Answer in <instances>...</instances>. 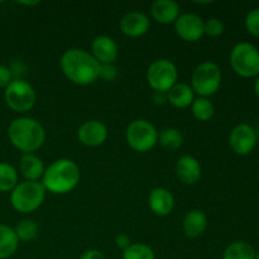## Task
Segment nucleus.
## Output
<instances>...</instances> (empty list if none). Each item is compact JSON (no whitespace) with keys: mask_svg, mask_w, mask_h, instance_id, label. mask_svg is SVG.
<instances>
[{"mask_svg":"<svg viewBox=\"0 0 259 259\" xmlns=\"http://www.w3.org/2000/svg\"><path fill=\"white\" fill-rule=\"evenodd\" d=\"M63 75L80 86H88L99 78L100 63L91 53L81 48H70L62 55L60 61Z\"/></svg>","mask_w":259,"mask_h":259,"instance_id":"f257e3e1","label":"nucleus"},{"mask_svg":"<svg viewBox=\"0 0 259 259\" xmlns=\"http://www.w3.org/2000/svg\"><path fill=\"white\" fill-rule=\"evenodd\" d=\"M80 182V168L72 159L60 158L52 162L42 177L46 191L55 195H65L72 191Z\"/></svg>","mask_w":259,"mask_h":259,"instance_id":"f03ea898","label":"nucleus"},{"mask_svg":"<svg viewBox=\"0 0 259 259\" xmlns=\"http://www.w3.org/2000/svg\"><path fill=\"white\" fill-rule=\"evenodd\" d=\"M10 143L23 153H33L43 146L46 132L42 124L29 116L17 118L8 126Z\"/></svg>","mask_w":259,"mask_h":259,"instance_id":"7ed1b4c3","label":"nucleus"},{"mask_svg":"<svg viewBox=\"0 0 259 259\" xmlns=\"http://www.w3.org/2000/svg\"><path fill=\"white\" fill-rule=\"evenodd\" d=\"M46 189L42 182H19L10 192V204L18 212H33L43 204L46 199Z\"/></svg>","mask_w":259,"mask_h":259,"instance_id":"20e7f679","label":"nucleus"},{"mask_svg":"<svg viewBox=\"0 0 259 259\" xmlns=\"http://www.w3.org/2000/svg\"><path fill=\"white\" fill-rule=\"evenodd\" d=\"M222 85V70L212 61L201 62L191 77V89L200 98H209L218 93Z\"/></svg>","mask_w":259,"mask_h":259,"instance_id":"39448f33","label":"nucleus"},{"mask_svg":"<svg viewBox=\"0 0 259 259\" xmlns=\"http://www.w3.org/2000/svg\"><path fill=\"white\" fill-rule=\"evenodd\" d=\"M230 66L242 77H255L259 75V50L252 43H238L230 52Z\"/></svg>","mask_w":259,"mask_h":259,"instance_id":"423d86ee","label":"nucleus"},{"mask_svg":"<svg viewBox=\"0 0 259 259\" xmlns=\"http://www.w3.org/2000/svg\"><path fill=\"white\" fill-rule=\"evenodd\" d=\"M125 138L129 147L139 153L149 152L158 143V131L146 119H137L128 125Z\"/></svg>","mask_w":259,"mask_h":259,"instance_id":"0eeeda50","label":"nucleus"},{"mask_svg":"<svg viewBox=\"0 0 259 259\" xmlns=\"http://www.w3.org/2000/svg\"><path fill=\"white\" fill-rule=\"evenodd\" d=\"M148 85L156 93H166L179 82V70L172 61L161 58L151 63L147 70Z\"/></svg>","mask_w":259,"mask_h":259,"instance_id":"6e6552de","label":"nucleus"},{"mask_svg":"<svg viewBox=\"0 0 259 259\" xmlns=\"http://www.w3.org/2000/svg\"><path fill=\"white\" fill-rule=\"evenodd\" d=\"M4 98L7 105L15 113H25L34 106L35 91L33 86L22 78H14L5 89Z\"/></svg>","mask_w":259,"mask_h":259,"instance_id":"1a4fd4ad","label":"nucleus"},{"mask_svg":"<svg viewBox=\"0 0 259 259\" xmlns=\"http://www.w3.org/2000/svg\"><path fill=\"white\" fill-rule=\"evenodd\" d=\"M257 141L258 138L257 134H255V129L250 126L249 124H239V125L234 126L233 131L230 132V148L240 156L249 154L255 148Z\"/></svg>","mask_w":259,"mask_h":259,"instance_id":"9d476101","label":"nucleus"},{"mask_svg":"<svg viewBox=\"0 0 259 259\" xmlns=\"http://www.w3.org/2000/svg\"><path fill=\"white\" fill-rule=\"evenodd\" d=\"M175 30L182 40L197 42L204 35V20L194 13L180 14L175 22Z\"/></svg>","mask_w":259,"mask_h":259,"instance_id":"9b49d317","label":"nucleus"},{"mask_svg":"<svg viewBox=\"0 0 259 259\" xmlns=\"http://www.w3.org/2000/svg\"><path fill=\"white\" fill-rule=\"evenodd\" d=\"M108 128L103 121L89 120L85 121L77 131V138L83 146L99 147L108 139Z\"/></svg>","mask_w":259,"mask_h":259,"instance_id":"f8f14e48","label":"nucleus"},{"mask_svg":"<svg viewBox=\"0 0 259 259\" xmlns=\"http://www.w3.org/2000/svg\"><path fill=\"white\" fill-rule=\"evenodd\" d=\"M91 55L100 65H113L119 55L118 45L109 35H98L91 43Z\"/></svg>","mask_w":259,"mask_h":259,"instance_id":"ddd939ff","label":"nucleus"},{"mask_svg":"<svg viewBox=\"0 0 259 259\" xmlns=\"http://www.w3.org/2000/svg\"><path fill=\"white\" fill-rule=\"evenodd\" d=\"M123 34L131 38H138L146 34L151 28V20L142 12H129L119 22Z\"/></svg>","mask_w":259,"mask_h":259,"instance_id":"4468645a","label":"nucleus"},{"mask_svg":"<svg viewBox=\"0 0 259 259\" xmlns=\"http://www.w3.org/2000/svg\"><path fill=\"white\" fill-rule=\"evenodd\" d=\"M148 205L158 217H167L174 211L175 199L171 191L164 187H156L148 196Z\"/></svg>","mask_w":259,"mask_h":259,"instance_id":"2eb2a0df","label":"nucleus"},{"mask_svg":"<svg viewBox=\"0 0 259 259\" xmlns=\"http://www.w3.org/2000/svg\"><path fill=\"white\" fill-rule=\"evenodd\" d=\"M176 175L180 181L185 185H195L201 177V164L195 157L182 156L177 161Z\"/></svg>","mask_w":259,"mask_h":259,"instance_id":"dca6fc26","label":"nucleus"},{"mask_svg":"<svg viewBox=\"0 0 259 259\" xmlns=\"http://www.w3.org/2000/svg\"><path fill=\"white\" fill-rule=\"evenodd\" d=\"M151 14L159 24H175L180 17V5L174 0H156L152 3Z\"/></svg>","mask_w":259,"mask_h":259,"instance_id":"f3484780","label":"nucleus"},{"mask_svg":"<svg viewBox=\"0 0 259 259\" xmlns=\"http://www.w3.org/2000/svg\"><path fill=\"white\" fill-rule=\"evenodd\" d=\"M195 100V93L186 82H176L167 91V101L177 109H186Z\"/></svg>","mask_w":259,"mask_h":259,"instance_id":"a211bd4d","label":"nucleus"},{"mask_svg":"<svg viewBox=\"0 0 259 259\" xmlns=\"http://www.w3.org/2000/svg\"><path fill=\"white\" fill-rule=\"evenodd\" d=\"M184 233L187 238H197L206 230L207 217L202 210H190L182 222Z\"/></svg>","mask_w":259,"mask_h":259,"instance_id":"6ab92c4d","label":"nucleus"},{"mask_svg":"<svg viewBox=\"0 0 259 259\" xmlns=\"http://www.w3.org/2000/svg\"><path fill=\"white\" fill-rule=\"evenodd\" d=\"M45 164L38 156L33 153L23 154L19 162V171L25 181H38L45 174Z\"/></svg>","mask_w":259,"mask_h":259,"instance_id":"aec40b11","label":"nucleus"},{"mask_svg":"<svg viewBox=\"0 0 259 259\" xmlns=\"http://www.w3.org/2000/svg\"><path fill=\"white\" fill-rule=\"evenodd\" d=\"M19 239L17 238L14 229L4 224H0V259L12 257L18 249Z\"/></svg>","mask_w":259,"mask_h":259,"instance_id":"412c9836","label":"nucleus"},{"mask_svg":"<svg viewBox=\"0 0 259 259\" xmlns=\"http://www.w3.org/2000/svg\"><path fill=\"white\" fill-rule=\"evenodd\" d=\"M223 259H255V250L249 243L234 242L225 248Z\"/></svg>","mask_w":259,"mask_h":259,"instance_id":"4be33fe9","label":"nucleus"},{"mask_svg":"<svg viewBox=\"0 0 259 259\" xmlns=\"http://www.w3.org/2000/svg\"><path fill=\"white\" fill-rule=\"evenodd\" d=\"M192 115L199 121H209L215 114V106L207 98H195L191 104Z\"/></svg>","mask_w":259,"mask_h":259,"instance_id":"5701e85b","label":"nucleus"},{"mask_svg":"<svg viewBox=\"0 0 259 259\" xmlns=\"http://www.w3.org/2000/svg\"><path fill=\"white\" fill-rule=\"evenodd\" d=\"M158 142L167 151H176L182 146L184 136L177 128H164L158 133Z\"/></svg>","mask_w":259,"mask_h":259,"instance_id":"b1692460","label":"nucleus"},{"mask_svg":"<svg viewBox=\"0 0 259 259\" xmlns=\"http://www.w3.org/2000/svg\"><path fill=\"white\" fill-rule=\"evenodd\" d=\"M18 185V172L12 164L0 162V192H12Z\"/></svg>","mask_w":259,"mask_h":259,"instance_id":"393cba45","label":"nucleus"},{"mask_svg":"<svg viewBox=\"0 0 259 259\" xmlns=\"http://www.w3.org/2000/svg\"><path fill=\"white\" fill-rule=\"evenodd\" d=\"M123 259H156L153 249L143 243H132L123 250Z\"/></svg>","mask_w":259,"mask_h":259,"instance_id":"a878e982","label":"nucleus"},{"mask_svg":"<svg viewBox=\"0 0 259 259\" xmlns=\"http://www.w3.org/2000/svg\"><path fill=\"white\" fill-rule=\"evenodd\" d=\"M14 232L19 242H30L38 235V225L33 220L24 219L18 223Z\"/></svg>","mask_w":259,"mask_h":259,"instance_id":"bb28decb","label":"nucleus"},{"mask_svg":"<svg viewBox=\"0 0 259 259\" xmlns=\"http://www.w3.org/2000/svg\"><path fill=\"white\" fill-rule=\"evenodd\" d=\"M245 29L253 37L259 38V8L250 10L245 17Z\"/></svg>","mask_w":259,"mask_h":259,"instance_id":"cd10ccee","label":"nucleus"},{"mask_svg":"<svg viewBox=\"0 0 259 259\" xmlns=\"http://www.w3.org/2000/svg\"><path fill=\"white\" fill-rule=\"evenodd\" d=\"M224 32V24L218 18H209L204 22V34L209 37H219Z\"/></svg>","mask_w":259,"mask_h":259,"instance_id":"c85d7f7f","label":"nucleus"},{"mask_svg":"<svg viewBox=\"0 0 259 259\" xmlns=\"http://www.w3.org/2000/svg\"><path fill=\"white\" fill-rule=\"evenodd\" d=\"M118 76V71L114 65H100V71H99V77L105 81H114Z\"/></svg>","mask_w":259,"mask_h":259,"instance_id":"c756f323","label":"nucleus"},{"mask_svg":"<svg viewBox=\"0 0 259 259\" xmlns=\"http://www.w3.org/2000/svg\"><path fill=\"white\" fill-rule=\"evenodd\" d=\"M13 80L14 78H13L12 70L7 66L0 65V89H7Z\"/></svg>","mask_w":259,"mask_h":259,"instance_id":"7c9ffc66","label":"nucleus"},{"mask_svg":"<svg viewBox=\"0 0 259 259\" xmlns=\"http://www.w3.org/2000/svg\"><path fill=\"white\" fill-rule=\"evenodd\" d=\"M115 244H116V247L119 248V249L125 250L126 248H128L129 245L132 244L131 238H129L126 234H119V235H116V238H115Z\"/></svg>","mask_w":259,"mask_h":259,"instance_id":"2f4dec72","label":"nucleus"},{"mask_svg":"<svg viewBox=\"0 0 259 259\" xmlns=\"http://www.w3.org/2000/svg\"><path fill=\"white\" fill-rule=\"evenodd\" d=\"M78 259H106L104 253L99 249H89L81 254Z\"/></svg>","mask_w":259,"mask_h":259,"instance_id":"473e14b6","label":"nucleus"},{"mask_svg":"<svg viewBox=\"0 0 259 259\" xmlns=\"http://www.w3.org/2000/svg\"><path fill=\"white\" fill-rule=\"evenodd\" d=\"M254 93H255V95H257L258 99H259V75L257 76V78H255V82H254Z\"/></svg>","mask_w":259,"mask_h":259,"instance_id":"72a5a7b5","label":"nucleus"},{"mask_svg":"<svg viewBox=\"0 0 259 259\" xmlns=\"http://www.w3.org/2000/svg\"><path fill=\"white\" fill-rule=\"evenodd\" d=\"M20 4L28 5V7H29V5H37V4H39V2H20Z\"/></svg>","mask_w":259,"mask_h":259,"instance_id":"f704fd0d","label":"nucleus"},{"mask_svg":"<svg viewBox=\"0 0 259 259\" xmlns=\"http://www.w3.org/2000/svg\"><path fill=\"white\" fill-rule=\"evenodd\" d=\"M255 259H259V250L257 253H255Z\"/></svg>","mask_w":259,"mask_h":259,"instance_id":"c9c22d12","label":"nucleus"},{"mask_svg":"<svg viewBox=\"0 0 259 259\" xmlns=\"http://www.w3.org/2000/svg\"><path fill=\"white\" fill-rule=\"evenodd\" d=\"M255 134H257V138H258V137H259V126H258L257 131H255Z\"/></svg>","mask_w":259,"mask_h":259,"instance_id":"e433bc0d","label":"nucleus"}]
</instances>
